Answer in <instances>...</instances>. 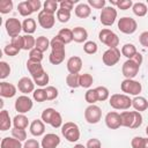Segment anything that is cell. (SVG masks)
<instances>
[{
    "label": "cell",
    "instance_id": "6da1fadb",
    "mask_svg": "<svg viewBox=\"0 0 148 148\" xmlns=\"http://www.w3.org/2000/svg\"><path fill=\"white\" fill-rule=\"evenodd\" d=\"M142 61H143V57L139 52L132 59H127L121 66V73L125 76V79H134L139 73Z\"/></svg>",
    "mask_w": 148,
    "mask_h": 148
},
{
    "label": "cell",
    "instance_id": "7a4b0ae2",
    "mask_svg": "<svg viewBox=\"0 0 148 148\" xmlns=\"http://www.w3.org/2000/svg\"><path fill=\"white\" fill-rule=\"evenodd\" d=\"M120 119H121V126L132 130L139 128L143 121L141 112L138 111H123L120 112Z\"/></svg>",
    "mask_w": 148,
    "mask_h": 148
},
{
    "label": "cell",
    "instance_id": "3957f363",
    "mask_svg": "<svg viewBox=\"0 0 148 148\" xmlns=\"http://www.w3.org/2000/svg\"><path fill=\"white\" fill-rule=\"evenodd\" d=\"M109 104L114 110H127L132 106V99L126 94H113L109 98Z\"/></svg>",
    "mask_w": 148,
    "mask_h": 148
},
{
    "label": "cell",
    "instance_id": "277c9868",
    "mask_svg": "<svg viewBox=\"0 0 148 148\" xmlns=\"http://www.w3.org/2000/svg\"><path fill=\"white\" fill-rule=\"evenodd\" d=\"M61 134L68 142H76L80 139V127L73 121H66L61 126Z\"/></svg>",
    "mask_w": 148,
    "mask_h": 148
},
{
    "label": "cell",
    "instance_id": "5b68a950",
    "mask_svg": "<svg viewBox=\"0 0 148 148\" xmlns=\"http://www.w3.org/2000/svg\"><path fill=\"white\" fill-rule=\"evenodd\" d=\"M98 39L101 40V43L109 46V49H114L119 45L118 35L108 28H104L98 32Z\"/></svg>",
    "mask_w": 148,
    "mask_h": 148
},
{
    "label": "cell",
    "instance_id": "8992f818",
    "mask_svg": "<svg viewBox=\"0 0 148 148\" xmlns=\"http://www.w3.org/2000/svg\"><path fill=\"white\" fill-rule=\"evenodd\" d=\"M120 89L124 94H126L128 96L130 95L138 96L142 90V86L139 81H136L134 79H125L120 83Z\"/></svg>",
    "mask_w": 148,
    "mask_h": 148
},
{
    "label": "cell",
    "instance_id": "52a82bcc",
    "mask_svg": "<svg viewBox=\"0 0 148 148\" xmlns=\"http://www.w3.org/2000/svg\"><path fill=\"white\" fill-rule=\"evenodd\" d=\"M118 29L120 32L126 34V35H132L138 29V23L134 18L130 16H123L118 20Z\"/></svg>",
    "mask_w": 148,
    "mask_h": 148
},
{
    "label": "cell",
    "instance_id": "ba28073f",
    "mask_svg": "<svg viewBox=\"0 0 148 148\" xmlns=\"http://www.w3.org/2000/svg\"><path fill=\"white\" fill-rule=\"evenodd\" d=\"M117 18V9L112 6H105L102 10H101V15H99V21L105 27H111Z\"/></svg>",
    "mask_w": 148,
    "mask_h": 148
},
{
    "label": "cell",
    "instance_id": "9c48e42d",
    "mask_svg": "<svg viewBox=\"0 0 148 148\" xmlns=\"http://www.w3.org/2000/svg\"><path fill=\"white\" fill-rule=\"evenodd\" d=\"M84 119L88 124H97L102 119V110L99 106L95 104H90L89 106L86 108L84 110Z\"/></svg>",
    "mask_w": 148,
    "mask_h": 148
},
{
    "label": "cell",
    "instance_id": "30bf717a",
    "mask_svg": "<svg viewBox=\"0 0 148 148\" xmlns=\"http://www.w3.org/2000/svg\"><path fill=\"white\" fill-rule=\"evenodd\" d=\"M32 106H34V102L28 95H21L15 99L14 108L18 113L24 114V113L29 112L32 109Z\"/></svg>",
    "mask_w": 148,
    "mask_h": 148
},
{
    "label": "cell",
    "instance_id": "8fae6325",
    "mask_svg": "<svg viewBox=\"0 0 148 148\" xmlns=\"http://www.w3.org/2000/svg\"><path fill=\"white\" fill-rule=\"evenodd\" d=\"M120 50L118 47H114V49H108L103 56H102V60H103V64L111 67V66H114L116 64H118V61L120 60Z\"/></svg>",
    "mask_w": 148,
    "mask_h": 148
},
{
    "label": "cell",
    "instance_id": "7c38bea8",
    "mask_svg": "<svg viewBox=\"0 0 148 148\" xmlns=\"http://www.w3.org/2000/svg\"><path fill=\"white\" fill-rule=\"evenodd\" d=\"M5 28H6V31L9 35V37L14 38V37L20 36V32L22 31V23L18 21V18L10 17V18L6 20Z\"/></svg>",
    "mask_w": 148,
    "mask_h": 148
},
{
    "label": "cell",
    "instance_id": "4fadbf2b",
    "mask_svg": "<svg viewBox=\"0 0 148 148\" xmlns=\"http://www.w3.org/2000/svg\"><path fill=\"white\" fill-rule=\"evenodd\" d=\"M37 20H38L39 25H40L43 29H51V28H53V25H54V23H56L54 14L47 13V12H45V10H43V9L38 13Z\"/></svg>",
    "mask_w": 148,
    "mask_h": 148
},
{
    "label": "cell",
    "instance_id": "5bb4252c",
    "mask_svg": "<svg viewBox=\"0 0 148 148\" xmlns=\"http://www.w3.org/2000/svg\"><path fill=\"white\" fill-rule=\"evenodd\" d=\"M27 69L30 73L32 80H35L37 77H40L45 73V71H44V68H43L40 62L34 61V60H30V59H28V61H27Z\"/></svg>",
    "mask_w": 148,
    "mask_h": 148
},
{
    "label": "cell",
    "instance_id": "9a60e30c",
    "mask_svg": "<svg viewBox=\"0 0 148 148\" xmlns=\"http://www.w3.org/2000/svg\"><path fill=\"white\" fill-rule=\"evenodd\" d=\"M17 89L23 94V95H28L30 92L35 91V82L34 80H31L28 76H23L18 80L17 82Z\"/></svg>",
    "mask_w": 148,
    "mask_h": 148
},
{
    "label": "cell",
    "instance_id": "2e32d148",
    "mask_svg": "<svg viewBox=\"0 0 148 148\" xmlns=\"http://www.w3.org/2000/svg\"><path fill=\"white\" fill-rule=\"evenodd\" d=\"M104 120H105V125H106L110 130H117V128L121 127L120 113H118V112H116V111L108 112Z\"/></svg>",
    "mask_w": 148,
    "mask_h": 148
},
{
    "label": "cell",
    "instance_id": "e0dca14e",
    "mask_svg": "<svg viewBox=\"0 0 148 148\" xmlns=\"http://www.w3.org/2000/svg\"><path fill=\"white\" fill-rule=\"evenodd\" d=\"M59 143H60V138H59V135H57L54 133L45 134L40 141L42 148H57L59 146Z\"/></svg>",
    "mask_w": 148,
    "mask_h": 148
},
{
    "label": "cell",
    "instance_id": "ac0fdd59",
    "mask_svg": "<svg viewBox=\"0 0 148 148\" xmlns=\"http://www.w3.org/2000/svg\"><path fill=\"white\" fill-rule=\"evenodd\" d=\"M82 59L77 56H73L67 60V71L69 72V74H79L81 68H82Z\"/></svg>",
    "mask_w": 148,
    "mask_h": 148
},
{
    "label": "cell",
    "instance_id": "d6986e66",
    "mask_svg": "<svg viewBox=\"0 0 148 148\" xmlns=\"http://www.w3.org/2000/svg\"><path fill=\"white\" fill-rule=\"evenodd\" d=\"M16 91H17V88L13 83H9V82H6V81L0 82V96L1 97L12 98L16 95Z\"/></svg>",
    "mask_w": 148,
    "mask_h": 148
},
{
    "label": "cell",
    "instance_id": "ffe728a7",
    "mask_svg": "<svg viewBox=\"0 0 148 148\" xmlns=\"http://www.w3.org/2000/svg\"><path fill=\"white\" fill-rule=\"evenodd\" d=\"M30 133L34 136H42L45 133V123L42 119H35L30 124Z\"/></svg>",
    "mask_w": 148,
    "mask_h": 148
},
{
    "label": "cell",
    "instance_id": "44dd1931",
    "mask_svg": "<svg viewBox=\"0 0 148 148\" xmlns=\"http://www.w3.org/2000/svg\"><path fill=\"white\" fill-rule=\"evenodd\" d=\"M66 51L65 49H59V50H51V53L49 56V60L52 65H59L65 60Z\"/></svg>",
    "mask_w": 148,
    "mask_h": 148
},
{
    "label": "cell",
    "instance_id": "7402d4cb",
    "mask_svg": "<svg viewBox=\"0 0 148 148\" xmlns=\"http://www.w3.org/2000/svg\"><path fill=\"white\" fill-rule=\"evenodd\" d=\"M73 30V40L76 43H86L88 39V31L83 27H75Z\"/></svg>",
    "mask_w": 148,
    "mask_h": 148
},
{
    "label": "cell",
    "instance_id": "603a6c76",
    "mask_svg": "<svg viewBox=\"0 0 148 148\" xmlns=\"http://www.w3.org/2000/svg\"><path fill=\"white\" fill-rule=\"evenodd\" d=\"M132 106L134 108L135 111L138 112H142L146 111L148 109V101L147 98H145L143 96H135L132 99Z\"/></svg>",
    "mask_w": 148,
    "mask_h": 148
},
{
    "label": "cell",
    "instance_id": "cb8c5ba5",
    "mask_svg": "<svg viewBox=\"0 0 148 148\" xmlns=\"http://www.w3.org/2000/svg\"><path fill=\"white\" fill-rule=\"evenodd\" d=\"M74 12H75V15H76L77 17H80V18H87V17H89L90 14H91V7H90L88 3L81 2V3H79V5L75 7Z\"/></svg>",
    "mask_w": 148,
    "mask_h": 148
},
{
    "label": "cell",
    "instance_id": "d4e9b609",
    "mask_svg": "<svg viewBox=\"0 0 148 148\" xmlns=\"http://www.w3.org/2000/svg\"><path fill=\"white\" fill-rule=\"evenodd\" d=\"M13 121L10 119L9 112L7 110H1L0 112V130L1 131H8L12 126Z\"/></svg>",
    "mask_w": 148,
    "mask_h": 148
},
{
    "label": "cell",
    "instance_id": "484cf974",
    "mask_svg": "<svg viewBox=\"0 0 148 148\" xmlns=\"http://www.w3.org/2000/svg\"><path fill=\"white\" fill-rule=\"evenodd\" d=\"M1 148H23V145H22V141L15 139V138H9V136H6L1 140V145H0Z\"/></svg>",
    "mask_w": 148,
    "mask_h": 148
},
{
    "label": "cell",
    "instance_id": "4316f807",
    "mask_svg": "<svg viewBox=\"0 0 148 148\" xmlns=\"http://www.w3.org/2000/svg\"><path fill=\"white\" fill-rule=\"evenodd\" d=\"M13 125L15 128H23L25 130L29 126V119L25 114L18 113L13 118Z\"/></svg>",
    "mask_w": 148,
    "mask_h": 148
},
{
    "label": "cell",
    "instance_id": "83f0119b",
    "mask_svg": "<svg viewBox=\"0 0 148 148\" xmlns=\"http://www.w3.org/2000/svg\"><path fill=\"white\" fill-rule=\"evenodd\" d=\"M22 31L25 35H32L36 31V21H35V18H31V17L24 18V21L22 22Z\"/></svg>",
    "mask_w": 148,
    "mask_h": 148
},
{
    "label": "cell",
    "instance_id": "f1b7e54d",
    "mask_svg": "<svg viewBox=\"0 0 148 148\" xmlns=\"http://www.w3.org/2000/svg\"><path fill=\"white\" fill-rule=\"evenodd\" d=\"M120 52H121V54H123L124 57H126L127 59H132V58L138 53V50H136V47H135L134 44H132V43H126V44L123 45Z\"/></svg>",
    "mask_w": 148,
    "mask_h": 148
},
{
    "label": "cell",
    "instance_id": "f546056e",
    "mask_svg": "<svg viewBox=\"0 0 148 148\" xmlns=\"http://www.w3.org/2000/svg\"><path fill=\"white\" fill-rule=\"evenodd\" d=\"M132 10H133L134 15H136L139 17H143L148 13V7L143 2H134L132 6Z\"/></svg>",
    "mask_w": 148,
    "mask_h": 148
},
{
    "label": "cell",
    "instance_id": "4dcf8cb0",
    "mask_svg": "<svg viewBox=\"0 0 148 148\" xmlns=\"http://www.w3.org/2000/svg\"><path fill=\"white\" fill-rule=\"evenodd\" d=\"M50 43H51V40H49V38L47 37H45V36H39V37H37L36 38V49L37 50H39L40 52H45L49 47H50Z\"/></svg>",
    "mask_w": 148,
    "mask_h": 148
},
{
    "label": "cell",
    "instance_id": "1f68e13d",
    "mask_svg": "<svg viewBox=\"0 0 148 148\" xmlns=\"http://www.w3.org/2000/svg\"><path fill=\"white\" fill-rule=\"evenodd\" d=\"M17 9H18L20 15L21 16H24V17H28V16H30L34 13L32 9H31V7H30V5H29V2H28V0L27 1H21L17 5Z\"/></svg>",
    "mask_w": 148,
    "mask_h": 148
},
{
    "label": "cell",
    "instance_id": "d6a6232c",
    "mask_svg": "<svg viewBox=\"0 0 148 148\" xmlns=\"http://www.w3.org/2000/svg\"><path fill=\"white\" fill-rule=\"evenodd\" d=\"M59 9V2L56 0H46L43 3V10L51 13V14H56Z\"/></svg>",
    "mask_w": 148,
    "mask_h": 148
},
{
    "label": "cell",
    "instance_id": "836d02e7",
    "mask_svg": "<svg viewBox=\"0 0 148 148\" xmlns=\"http://www.w3.org/2000/svg\"><path fill=\"white\" fill-rule=\"evenodd\" d=\"M66 83L72 89L79 88L80 87V74H68L66 76Z\"/></svg>",
    "mask_w": 148,
    "mask_h": 148
},
{
    "label": "cell",
    "instance_id": "e575fe53",
    "mask_svg": "<svg viewBox=\"0 0 148 148\" xmlns=\"http://www.w3.org/2000/svg\"><path fill=\"white\" fill-rule=\"evenodd\" d=\"M92 83H94V77L89 73L80 74V87L90 89V87L92 86Z\"/></svg>",
    "mask_w": 148,
    "mask_h": 148
},
{
    "label": "cell",
    "instance_id": "d590c367",
    "mask_svg": "<svg viewBox=\"0 0 148 148\" xmlns=\"http://www.w3.org/2000/svg\"><path fill=\"white\" fill-rule=\"evenodd\" d=\"M58 36L65 42V44H69L73 40V30L68 28H62L59 30Z\"/></svg>",
    "mask_w": 148,
    "mask_h": 148
},
{
    "label": "cell",
    "instance_id": "8d00e7d4",
    "mask_svg": "<svg viewBox=\"0 0 148 148\" xmlns=\"http://www.w3.org/2000/svg\"><path fill=\"white\" fill-rule=\"evenodd\" d=\"M36 46V38L32 35H24L23 36V49L25 51H31Z\"/></svg>",
    "mask_w": 148,
    "mask_h": 148
},
{
    "label": "cell",
    "instance_id": "74e56055",
    "mask_svg": "<svg viewBox=\"0 0 148 148\" xmlns=\"http://www.w3.org/2000/svg\"><path fill=\"white\" fill-rule=\"evenodd\" d=\"M132 148H148V138L134 136L131 141Z\"/></svg>",
    "mask_w": 148,
    "mask_h": 148
},
{
    "label": "cell",
    "instance_id": "f35d334b",
    "mask_svg": "<svg viewBox=\"0 0 148 148\" xmlns=\"http://www.w3.org/2000/svg\"><path fill=\"white\" fill-rule=\"evenodd\" d=\"M96 89V92H97V98H98V102H104L106 99L110 98V91L106 87L104 86H98L95 88Z\"/></svg>",
    "mask_w": 148,
    "mask_h": 148
},
{
    "label": "cell",
    "instance_id": "ab89813d",
    "mask_svg": "<svg viewBox=\"0 0 148 148\" xmlns=\"http://www.w3.org/2000/svg\"><path fill=\"white\" fill-rule=\"evenodd\" d=\"M32 98H34L36 102H38V103H42V102L47 101V96H46L45 89H43V88L35 89V91L32 92Z\"/></svg>",
    "mask_w": 148,
    "mask_h": 148
},
{
    "label": "cell",
    "instance_id": "60d3db41",
    "mask_svg": "<svg viewBox=\"0 0 148 148\" xmlns=\"http://www.w3.org/2000/svg\"><path fill=\"white\" fill-rule=\"evenodd\" d=\"M111 5L117 6V8H119L120 10H127L130 8H132L133 6V1L132 0H119V1H110Z\"/></svg>",
    "mask_w": 148,
    "mask_h": 148
},
{
    "label": "cell",
    "instance_id": "b9f144b4",
    "mask_svg": "<svg viewBox=\"0 0 148 148\" xmlns=\"http://www.w3.org/2000/svg\"><path fill=\"white\" fill-rule=\"evenodd\" d=\"M97 50H98V46L94 40H87L83 44V51L87 54H95L97 52Z\"/></svg>",
    "mask_w": 148,
    "mask_h": 148
},
{
    "label": "cell",
    "instance_id": "7bdbcfd3",
    "mask_svg": "<svg viewBox=\"0 0 148 148\" xmlns=\"http://www.w3.org/2000/svg\"><path fill=\"white\" fill-rule=\"evenodd\" d=\"M84 99L87 103L90 104H95L96 102H98V98H97V92H96V89H88L84 94Z\"/></svg>",
    "mask_w": 148,
    "mask_h": 148
},
{
    "label": "cell",
    "instance_id": "ee69618b",
    "mask_svg": "<svg viewBox=\"0 0 148 148\" xmlns=\"http://www.w3.org/2000/svg\"><path fill=\"white\" fill-rule=\"evenodd\" d=\"M54 113H56V110H54V109L47 108V109H45V110L42 112L40 118H42V120H43L45 124H49V125H50V123H51V120H52Z\"/></svg>",
    "mask_w": 148,
    "mask_h": 148
},
{
    "label": "cell",
    "instance_id": "f6af8a7d",
    "mask_svg": "<svg viewBox=\"0 0 148 148\" xmlns=\"http://www.w3.org/2000/svg\"><path fill=\"white\" fill-rule=\"evenodd\" d=\"M56 15H57V20L59 22H61V23H66L71 18V12H68L66 9H61V8L58 9V12L56 13Z\"/></svg>",
    "mask_w": 148,
    "mask_h": 148
},
{
    "label": "cell",
    "instance_id": "bcb514c9",
    "mask_svg": "<svg viewBox=\"0 0 148 148\" xmlns=\"http://www.w3.org/2000/svg\"><path fill=\"white\" fill-rule=\"evenodd\" d=\"M65 42L57 35L56 37H53L51 39V43H50V47L51 50H59V49H65Z\"/></svg>",
    "mask_w": 148,
    "mask_h": 148
},
{
    "label": "cell",
    "instance_id": "7dc6e473",
    "mask_svg": "<svg viewBox=\"0 0 148 148\" xmlns=\"http://www.w3.org/2000/svg\"><path fill=\"white\" fill-rule=\"evenodd\" d=\"M10 72H12V68L8 65V62L0 61V79L1 80H5L7 76H9Z\"/></svg>",
    "mask_w": 148,
    "mask_h": 148
},
{
    "label": "cell",
    "instance_id": "c3c4849f",
    "mask_svg": "<svg viewBox=\"0 0 148 148\" xmlns=\"http://www.w3.org/2000/svg\"><path fill=\"white\" fill-rule=\"evenodd\" d=\"M13 1L12 0H2L0 1V13L1 14H8L13 9Z\"/></svg>",
    "mask_w": 148,
    "mask_h": 148
},
{
    "label": "cell",
    "instance_id": "681fc988",
    "mask_svg": "<svg viewBox=\"0 0 148 148\" xmlns=\"http://www.w3.org/2000/svg\"><path fill=\"white\" fill-rule=\"evenodd\" d=\"M12 136L20 140V141H25L27 140V132L23 128H13L12 130Z\"/></svg>",
    "mask_w": 148,
    "mask_h": 148
},
{
    "label": "cell",
    "instance_id": "f907efd6",
    "mask_svg": "<svg viewBox=\"0 0 148 148\" xmlns=\"http://www.w3.org/2000/svg\"><path fill=\"white\" fill-rule=\"evenodd\" d=\"M49 81H50V76H49V74L45 72L40 77H37V79H35L34 80V82H35V84L36 86H38L39 88H43V87H47V83H49Z\"/></svg>",
    "mask_w": 148,
    "mask_h": 148
},
{
    "label": "cell",
    "instance_id": "816d5d0a",
    "mask_svg": "<svg viewBox=\"0 0 148 148\" xmlns=\"http://www.w3.org/2000/svg\"><path fill=\"white\" fill-rule=\"evenodd\" d=\"M20 51H21V50H20L18 47L14 46L13 44H7V45L3 47V52H5V54L8 56V57H15L16 54H18Z\"/></svg>",
    "mask_w": 148,
    "mask_h": 148
},
{
    "label": "cell",
    "instance_id": "f5cc1de1",
    "mask_svg": "<svg viewBox=\"0 0 148 148\" xmlns=\"http://www.w3.org/2000/svg\"><path fill=\"white\" fill-rule=\"evenodd\" d=\"M45 91H46V96H47V101H53L58 97V89L53 86H47L45 87Z\"/></svg>",
    "mask_w": 148,
    "mask_h": 148
},
{
    "label": "cell",
    "instance_id": "db71d44e",
    "mask_svg": "<svg viewBox=\"0 0 148 148\" xmlns=\"http://www.w3.org/2000/svg\"><path fill=\"white\" fill-rule=\"evenodd\" d=\"M50 125H51L53 128H59V127H61V126L64 125V124H62V117H61V114H60L58 111H56V113H54V116H53V118H52Z\"/></svg>",
    "mask_w": 148,
    "mask_h": 148
},
{
    "label": "cell",
    "instance_id": "11a10c76",
    "mask_svg": "<svg viewBox=\"0 0 148 148\" xmlns=\"http://www.w3.org/2000/svg\"><path fill=\"white\" fill-rule=\"evenodd\" d=\"M29 59L34 60V61H38L40 62L43 60V52H40L39 50H37L36 47L32 49L31 51H29Z\"/></svg>",
    "mask_w": 148,
    "mask_h": 148
},
{
    "label": "cell",
    "instance_id": "9f6ffc18",
    "mask_svg": "<svg viewBox=\"0 0 148 148\" xmlns=\"http://www.w3.org/2000/svg\"><path fill=\"white\" fill-rule=\"evenodd\" d=\"M75 2H76V0H74V1H73V0H62V1L59 2V8L66 9V10H68V12H72V9H73Z\"/></svg>",
    "mask_w": 148,
    "mask_h": 148
},
{
    "label": "cell",
    "instance_id": "6f0895ef",
    "mask_svg": "<svg viewBox=\"0 0 148 148\" xmlns=\"http://www.w3.org/2000/svg\"><path fill=\"white\" fill-rule=\"evenodd\" d=\"M88 5L95 9H103L106 5L105 0H88Z\"/></svg>",
    "mask_w": 148,
    "mask_h": 148
},
{
    "label": "cell",
    "instance_id": "680465c9",
    "mask_svg": "<svg viewBox=\"0 0 148 148\" xmlns=\"http://www.w3.org/2000/svg\"><path fill=\"white\" fill-rule=\"evenodd\" d=\"M86 148H102V142L97 138H91L87 141Z\"/></svg>",
    "mask_w": 148,
    "mask_h": 148
},
{
    "label": "cell",
    "instance_id": "91938a15",
    "mask_svg": "<svg viewBox=\"0 0 148 148\" xmlns=\"http://www.w3.org/2000/svg\"><path fill=\"white\" fill-rule=\"evenodd\" d=\"M40 143L36 139H28L23 143V148H40Z\"/></svg>",
    "mask_w": 148,
    "mask_h": 148
},
{
    "label": "cell",
    "instance_id": "94428289",
    "mask_svg": "<svg viewBox=\"0 0 148 148\" xmlns=\"http://www.w3.org/2000/svg\"><path fill=\"white\" fill-rule=\"evenodd\" d=\"M28 2H29V5H30V7H31L34 13L35 12H40V8H42L43 5H42V2L39 0H28Z\"/></svg>",
    "mask_w": 148,
    "mask_h": 148
},
{
    "label": "cell",
    "instance_id": "6125c7cd",
    "mask_svg": "<svg viewBox=\"0 0 148 148\" xmlns=\"http://www.w3.org/2000/svg\"><path fill=\"white\" fill-rule=\"evenodd\" d=\"M10 44H13L14 46H16V47H18L20 50H22V49H23V36H17V37L12 38Z\"/></svg>",
    "mask_w": 148,
    "mask_h": 148
},
{
    "label": "cell",
    "instance_id": "be15d7a7",
    "mask_svg": "<svg viewBox=\"0 0 148 148\" xmlns=\"http://www.w3.org/2000/svg\"><path fill=\"white\" fill-rule=\"evenodd\" d=\"M139 42L143 47H148V31H143L140 34Z\"/></svg>",
    "mask_w": 148,
    "mask_h": 148
},
{
    "label": "cell",
    "instance_id": "e7e4bbea",
    "mask_svg": "<svg viewBox=\"0 0 148 148\" xmlns=\"http://www.w3.org/2000/svg\"><path fill=\"white\" fill-rule=\"evenodd\" d=\"M74 148H86V146H83V145H81V143H76V145L74 146Z\"/></svg>",
    "mask_w": 148,
    "mask_h": 148
},
{
    "label": "cell",
    "instance_id": "03108f58",
    "mask_svg": "<svg viewBox=\"0 0 148 148\" xmlns=\"http://www.w3.org/2000/svg\"><path fill=\"white\" fill-rule=\"evenodd\" d=\"M147 3H148V1H147Z\"/></svg>",
    "mask_w": 148,
    "mask_h": 148
}]
</instances>
